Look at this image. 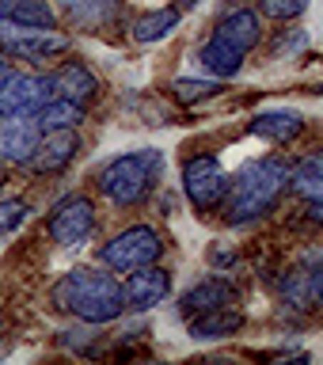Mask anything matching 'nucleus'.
Returning <instances> with one entry per match:
<instances>
[{"mask_svg": "<svg viewBox=\"0 0 323 365\" xmlns=\"http://www.w3.org/2000/svg\"><path fill=\"white\" fill-rule=\"evenodd\" d=\"M213 34L225 38L228 46H236L240 53H251L262 42V19H259V11H251V8H236V11H228V16H221Z\"/></svg>", "mask_w": 323, "mask_h": 365, "instance_id": "nucleus-14", "label": "nucleus"}, {"mask_svg": "<svg viewBox=\"0 0 323 365\" xmlns=\"http://www.w3.org/2000/svg\"><path fill=\"white\" fill-rule=\"evenodd\" d=\"M308 221L316 228H323V202H312V210H308Z\"/></svg>", "mask_w": 323, "mask_h": 365, "instance_id": "nucleus-29", "label": "nucleus"}, {"mask_svg": "<svg viewBox=\"0 0 323 365\" xmlns=\"http://www.w3.org/2000/svg\"><path fill=\"white\" fill-rule=\"evenodd\" d=\"M244 57L247 53H240L236 46H228L225 38H205L202 42V50H198V61H202V68L205 73H213L217 80H228V76H236L240 68H244Z\"/></svg>", "mask_w": 323, "mask_h": 365, "instance_id": "nucleus-19", "label": "nucleus"}, {"mask_svg": "<svg viewBox=\"0 0 323 365\" xmlns=\"http://www.w3.org/2000/svg\"><path fill=\"white\" fill-rule=\"evenodd\" d=\"M50 99H53L50 73H11L0 84V110H8V114H34Z\"/></svg>", "mask_w": 323, "mask_h": 365, "instance_id": "nucleus-7", "label": "nucleus"}, {"mask_svg": "<svg viewBox=\"0 0 323 365\" xmlns=\"http://www.w3.org/2000/svg\"><path fill=\"white\" fill-rule=\"evenodd\" d=\"M68 50V38L53 31H23L16 27L11 34L0 38V53L16 57V61H50V57H61Z\"/></svg>", "mask_w": 323, "mask_h": 365, "instance_id": "nucleus-9", "label": "nucleus"}, {"mask_svg": "<svg viewBox=\"0 0 323 365\" xmlns=\"http://www.w3.org/2000/svg\"><path fill=\"white\" fill-rule=\"evenodd\" d=\"M0 319H4V301H0Z\"/></svg>", "mask_w": 323, "mask_h": 365, "instance_id": "nucleus-35", "label": "nucleus"}, {"mask_svg": "<svg viewBox=\"0 0 323 365\" xmlns=\"http://www.w3.org/2000/svg\"><path fill=\"white\" fill-rule=\"evenodd\" d=\"M228 171L221 168V160L210 153H198L183 164V194L198 213H217L228 194Z\"/></svg>", "mask_w": 323, "mask_h": 365, "instance_id": "nucleus-5", "label": "nucleus"}, {"mask_svg": "<svg viewBox=\"0 0 323 365\" xmlns=\"http://www.w3.org/2000/svg\"><path fill=\"white\" fill-rule=\"evenodd\" d=\"M27 213H31V205L23 198H0V236L16 232V228L27 221Z\"/></svg>", "mask_w": 323, "mask_h": 365, "instance_id": "nucleus-26", "label": "nucleus"}, {"mask_svg": "<svg viewBox=\"0 0 323 365\" xmlns=\"http://www.w3.org/2000/svg\"><path fill=\"white\" fill-rule=\"evenodd\" d=\"M57 4H61V16L73 23V27L99 31V27H107V23H114L122 0H57Z\"/></svg>", "mask_w": 323, "mask_h": 365, "instance_id": "nucleus-16", "label": "nucleus"}, {"mask_svg": "<svg viewBox=\"0 0 323 365\" xmlns=\"http://www.w3.org/2000/svg\"><path fill=\"white\" fill-rule=\"evenodd\" d=\"M308 4L312 0H259V11L274 23H293L308 11Z\"/></svg>", "mask_w": 323, "mask_h": 365, "instance_id": "nucleus-25", "label": "nucleus"}, {"mask_svg": "<svg viewBox=\"0 0 323 365\" xmlns=\"http://www.w3.org/2000/svg\"><path fill=\"white\" fill-rule=\"evenodd\" d=\"M247 130L270 145H293L304 133V118L297 110H267V114H255L247 122Z\"/></svg>", "mask_w": 323, "mask_h": 365, "instance_id": "nucleus-15", "label": "nucleus"}, {"mask_svg": "<svg viewBox=\"0 0 323 365\" xmlns=\"http://www.w3.org/2000/svg\"><path fill=\"white\" fill-rule=\"evenodd\" d=\"M91 232H96V205H91L88 194H65L46 213V236L57 247H80L88 244Z\"/></svg>", "mask_w": 323, "mask_h": 365, "instance_id": "nucleus-6", "label": "nucleus"}, {"mask_svg": "<svg viewBox=\"0 0 323 365\" xmlns=\"http://www.w3.org/2000/svg\"><path fill=\"white\" fill-rule=\"evenodd\" d=\"M160 168H164V156L145 148V153H125V156H114L107 160L99 171H96V187L107 202L114 205H137L153 194L156 179H160Z\"/></svg>", "mask_w": 323, "mask_h": 365, "instance_id": "nucleus-3", "label": "nucleus"}, {"mask_svg": "<svg viewBox=\"0 0 323 365\" xmlns=\"http://www.w3.org/2000/svg\"><path fill=\"white\" fill-rule=\"evenodd\" d=\"M278 293H282V301L289 304V308H297V312H308V308H316V304H319L316 282H312V270H289V274H282Z\"/></svg>", "mask_w": 323, "mask_h": 365, "instance_id": "nucleus-22", "label": "nucleus"}, {"mask_svg": "<svg viewBox=\"0 0 323 365\" xmlns=\"http://www.w3.org/2000/svg\"><path fill=\"white\" fill-rule=\"evenodd\" d=\"M244 327V312H232V308H213V312H198L190 316V339L198 342H217L228 339Z\"/></svg>", "mask_w": 323, "mask_h": 365, "instance_id": "nucleus-17", "label": "nucleus"}, {"mask_svg": "<svg viewBox=\"0 0 323 365\" xmlns=\"http://www.w3.org/2000/svg\"><path fill=\"white\" fill-rule=\"evenodd\" d=\"M179 4H183V8H190V4H198V0H179Z\"/></svg>", "mask_w": 323, "mask_h": 365, "instance_id": "nucleus-33", "label": "nucleus"}, {"mask_svg": "<svg viewBox=\"0 0 323 365\" xmlns=\"http://www.w3.org/2000/svg\"><path fill=\"white\" fill-rule=\"evenodd\" d=\"M232 259H236L232 251H225V247L213 251V247H210V262H213V267H232Z\"/></svg>", "mask_w": 323, "mask_h": 365, "instance_id": "nucleus-28", "label": "nucleus"}, {"mask_svg": "<svg viewBox=\"0 0 323 365\" xmlns=\"http://www.w3.org/2000/svg\"><path fill=\"white\" fill-rule=\"evenodd\" d=\"M50 76H53V96L73 99L80 107H88V103L99 96V76L91 73L84 61H65V65H57Z\"/></svg>", "mask_w": 323, "mask_h": 365, "instance_id": "nucleus-13", "label": "nucleus"}, {"mask_svg": "<svg viewBox=\"0 0 323 365\" xmlns=\"http://www.w3.org/2000/svg\"><path fill=\"white\" fill-rule=\"evenodd\" d=\"M160 255H164V236L153 225H130L99 247V262L114 274H130L137 267L160 262Z\"/></svg>", "mask_w": 323, "mask_h": 365, "instance_id": "nucleus-4", "label": "nucleus"}, {"mask_svg": "<svg viewBox=\"0 0 323 365\" xmlns=\"http://www.w3.org/2000/svg\"><path fill=\"white\" fill-rule=\"evenodd\" d=\"M50 301L57 312H68L80 324H114L125 312V289L122 282L107 270H68L61 282L50 289Z\"/></svg>", "mask_w": 323, "mask_h": 365, "instance_id": "nucleus-2", "label": "nucleus"}, {"mask_svg": "<svg viewBox=\"0 0 323 365\" xmlns=\"http://www.w3.org/2000/svg\"><path fill=\"white\" fill-rule=\"evenodd\" d=\"M11 27H23V31H53L57 27V11L50 8V0H16V8L8 11Z\"/></svg>", "mask_w": 323, "mask_h": 365, "instance_id": "nucleus-23", "label": "nucleus"}, {"mask_svg": "<svg viewBox=\"0 0 323 365\" xmlns=\"http://www.w3.org/2000/svg\"><path fill=\"white\" fill-rule=\"evenodd\" d=\"M76 153H80L76 130H50V133H42V141L31 153L27 168L34 175H61V171L76 160Z\"/></svg>", "mask_w": 323, "mask_h": 365, "instance_id": "nucleus-10", "label": "nucleus"}, {"mask_svg": "<svg viewBox=\"0 0 323 365\" xmlns=\"http://www.w3.org/2000/svg\"><path fill=\"white\" fill-rule=\"evenodd\" d=\"M289 190V164L282 156H259L228 179V194L221 202V217L228 228H244L270 210H278L282 194Z\"/></svg>", "mask_w": 323, "mask_h": 365, "instance_id": "nucleus-1", "label": "nucleus"}, {"mask_svg": "<svg viewBox=\"0 0 323 365\" xmlns=\"http://www.w3.org/2000/svg\"><path fill=\"white\" fill-rule=\"evenodd\" d=\"M312 282H316V297H319V304H323V267L312 270Z\"/></svg>", "mask_w": 323, "mask_h": 365, "instance_id": "nucleus-30", "label": "nucleus"}, {"mask_svg": "<svg viewBox=\"0 0 323 365\" xmlns=\"http://www.w3.org/2000/svg\"><path fill=\"white\" fill-rule=\"evenodd\" d=\"M217 91H221V84L213 80H194V76H183V80H171V96H175L183 107H194V103H205L213 99Z\"/></svg>", "mask_w": 323, "mask_h": 365, "instance_id": "nucleus-24", "label": "nucleus"}, {"mask_svg": "<svg viewBox=\"0 0 323 365\" xmlns=\"http://www.w3.org/2000/svg\"><path fill=\"white\" fill-rule=\"evenodd\" d=\"M11 8H16V0H0V23L8 19V11H11Z\"/></svg>", "mask_w": 323, "mask_h": 365, "instance_id": "nucleus-31", "label": "nucleus"}, {"mask_svg": "<svg viewBox=\"0 0 323 365\" xmlns=\"http://www.w3.org/2000/svg\"><path fill=\"white\" fill-rule=\"evenodd\" d=\"M0 190H4V171H0Z\"/></svg>", "mask_w": 323, "mask_h": 365, "instance_id": "nucleus-34", "label": "nucleus"}, {"mask_svg": "<svg viewBox=\"0 0 323 365\" xmlns=\"http://www.w3.org/2000/svg\"><path fill=\"white\" fill-rule=\"evenodd\" d=\"M236 301V285L221 278V274H213V278H205L198 285H190L187 293L179 297V312L183 316H198V312H213V308H228Z\"/></svg>", "mask_w": 323, "mask_h": 365, "instance_id": "nucleus-12", "label": "nucleus"}, {"mask_svg": "<svg viewBox=\"0 0 323 365\" xmlns=\"http://www.w3.org/2000/svg\"><path fill=\"white\" fill-rule=\"evenodd\" d=\"M179 19H183L179 8H153V11H145V16L133 23L130 34H133L137 46H153V42H164L168 34L179 27Z\"/></svg>", "mask_w": 323, "mask_h": 365, "instance_id": "nucleus-20", "label": "nucleus"}, {"mask_svg": "<svg viewBox=\"0 0 323 365\" xmlns=\"http://www.w3.org/2000/svg\"><path fill=\"white\" fill-rule=\"evenodd\" d=\"M42 141V125L34 114H8L0 110V164H27Z\"/></svg>", "mask_w": 323, "mask_h": 365, "instance_id": "nucleus-8", "label": "nucleus"}, {"mask_svg": "<svg viewBox=\"0 0 323 365\" xmlns=\"http://www.w3.org/2000/svg\"><path fill=\"white\" fill-rule=\"evenodd\" d=\"M308 46V31L304 27H285L274 34V42H270V50L274 53H297V50H304Z\"/></svg>", "mask_w": 323, "mask_h": 365, "instance_id": "nucleus-27", "label": "nucleus"}, {"mask_svg": "<svg viewBox=\"0 0 323 365\" xmlns=\"http://www.w3.org/2000/svg\"><path fill=\"white\" fill-rule=\"evenodd\" d=\"M8 76H11V68H8V61H4V53H0V84H4Z\"/></svg>", "mask_w": 323, "mask_h": 365, "instance_id": "nucleus-32", "label": "nucleus"}, {"mask_svg": "<svg viewBox=\"0 0 323 365\" xmlns=\"http://www.w3.org/2000/svg\"><path fill=\"white\" fill-rule=\"evenodd\" d=\"M289 190H293L301 202H308V205L323 202V153L301 156V160L289 168Z\"/></svg>", "mask_w": 323, "mask_h": 365, "instance_id": "nucleus-18", "label": "nucleus"}, {"mask_svg": "<svg viewBox=\"0 0 323 365\" xmlns=\"http://www.w3.org/2000/svg\"><path fill=\"white\" fill-rule=\"evenodd\" d=\"M34 122L42 125V133H50V130H76L80 122H84V107L73 99H61V96H53L46 107L34 110Z\"/></svg>", "mask_w": 323, "mask_h": 365, "instance_id": "nucleus-21", "label": "nucleus"}, {"mask_svg": "<svg viewBox=\"0 0 323 365\" xmlns=\"http://www.w3.org/2000/svg\"><path fill=\"white\" fill-rule=\"evenodd\" d=\"M122 289H125V308H133V312H148V308H156L160 301H168L171 274L164 267H156V262H148V267L130 270V278H125Z\"/></svg>", "mask_w": 323, "mask_h": 365, "instance_id": "nucleus-11", "label": "nucleus"}]
</instances>
